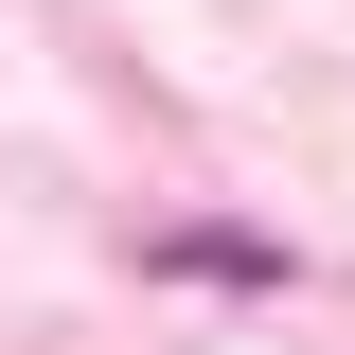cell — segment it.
Masks as SVG:
<instances>
[{
    "label": "cell",
    "instance_id": "1",
    "mask_svg": "<svg viewBox=\"0 0 355 355\" xmlns=\"http://www.w3.org/2000/svg\"><path fill=\"white\" fill-rule=\"evenodd\" d=\"M160 266H178V284H284V249H266V231H178Z\"/></svg>",
    "mask_w": 355,
    "mask_h": 355
}]
</instances>
